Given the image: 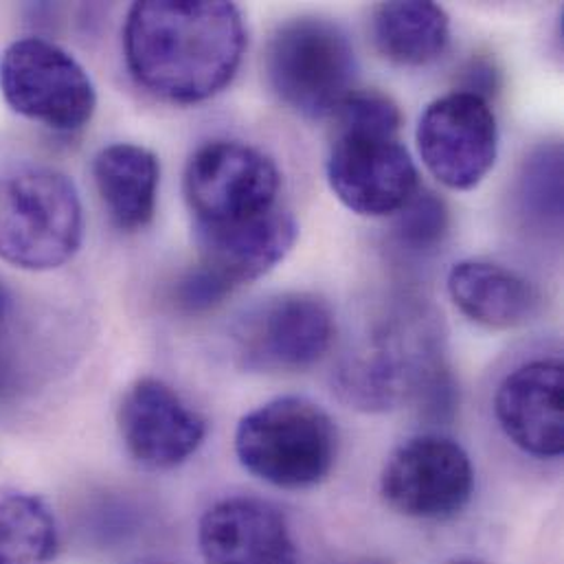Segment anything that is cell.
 I'll return each instance as SVG.
<instances>
[{
    "label": "cell",
    "mask_w": 564,
    "mask_h": 564,
    "mask_svg": "<svg viewBox=\"0 0 564 564\" xmlns=\"http://www.w3.org/2000/svg\"><path fill=\"white\" fill-rule=\"evenodd\" d=\"M402 112L378 90H354L334 112L327 181L334 196L367 218L395 216L420 189V174L400 141Z\"/></svg>",
    "instance_id": "cell-2"
},
{
    "label": "cell",
    "mask_w": 564,
    "mask_h": 564,
    "mask_svg": "<svg viewBox=\"0 0 564 564\" xmlns=\"http://www.w3.org/2000/svg\"><path fill=\"white\" fill-rule=\"evenodd\" d=\"M194 234L227 231L278 212L282 174L273 159L242 141L200 145L183 178Z\"/></svg>",
    "instance_id": "cell-7"
},
{
    "label": "cell",
    "mask_w": 564,
    "mask_h": 564,
    "mask_svg": "<svg viewBox=\"0 0 564 564\" xmlns=\"http://www.w3.org/2000/svg\"><path fill=\"white\" fill-rule=\"evenodd\" d=\"M11 310H13V299H11V292L9 288L0 280V336L4 334V327L11 318ZM7 378H9V369L2 365L0 360V391L7 387Z\"/></svg>",
    "instance_id": "cell-22"
},
{
    "label": "cell",
    "mask_w": 564,
    "mask_h": 564,
    "mask_svg": "<svg viewBox=\"0 0 564 564\" xmlns=\"http://www.w3.org/2000/svg\"><path fill=\"white\" fill-rule=\"evenodd\" d=\"M84 209L75 183L46 165L0 174V260L22 271H55L79 251Z\"/></svg>",
    "instance_id": "cell-4"
},
{
    "label": "cell",
    "mask_w": 564,
    "mask_h": 564,
    "mask_svg": "<svg viewBox=\"0 0 564 564\" xmlns=\"http://www.w3.org/2000/svg\"><path fill=\"white\" fill-rule=\"evenodd\" d=\"M448 294L464 316L488 329L525 325L539 307L534 285L519 273L484 260H464L448 273Z\"/></svg>",
    "instance_id": "cell-16"
},
{
    "label": "cell",
    "mask_w": 564,
    "mask_h": 564,
    "mask_svg": "<svg viewBox=\"0 0 564 564\" xmlns=\"http://www.w3.org/2000/svg\"><path fill=\"white\" fill-rule=\"evenodd\" d=\"M264 70L283 106L305 119H323L334 117L354 93L358 59L340 24L301 15L271 35Z\"/></svg>",
    "instance_id": "cell-6"
},
{
    "label": "cell",
    "mask_w": 564,
    "mask_h": 564,
    "mask_svg": "<svg viewBox=\"0 0 564 564\" xmlns=\"http://www.w3.org/2000/svg\"><path fill=\"white\" fill-rule=\"evenodd\" d=\"M371 33L382 57L400 66H424L437 59L451 40V18L429 0L382 2L373 11Z\"/></svg>",
    "instance_id": "cell-18"
},
{
    "label": "cell",
    "mask_w": 564,
    "mask_h": 564,
    "mask_svg": "<svg viewBox=\"0 0 564 564\" xmlns=\"http://www.w3.org/2000/svg\"><path fill=\"white\" fill-rule=\"evenodd\" d=\"M198 545L207 564H299L282 510L258 497L212 506L200 519Z\"/></svg>",
    "instance_id": "cell-14"
},
{
    "label": "cell",
    "mask_w": 564,
    "mask_h": 564,
    "mask_svg": "<svg viewBox=\"0 0 564 564\" xmlns=\"http://www.w3.org/2000/svg\"><path fill=\"white\" fill-rule=\"evenodd\" d=\"M451 564H486V563H479V561H457V563H451Z\"/></svg>",
    "instance_id": "cell-23"
},
{
    "label": "cell",
    "mask_w": 564,
    "mask_h": 564,
    "mask_svg": "<svg viewBox=\"0 0 564 564\" xmlns=\"http://www.w3.org/2000/svg\"><path fill=\"white\" fill-rule=\"evenodd\" d=\"M236 455L245 470L275 488H314L336 464L338 429L316 402L283 395L240 420Z\"/></svg>",
    "instance_id": "cell-5"
},
{
    "label": "cell",
    "mask_w": 564,
    "mask_h": 564,
    "mask_svg": "<svg viewBox=\"0 0 564 564\" xmlns=\"http://www.w3.org/2000/svg\"><path fill=\"white\" fill-rule=\"evenodd\" d=\"M563 154L552 145L536 152L525 165L523 203L541 220H561L563 212Z\"/></svg>",
    "instance_id": "cell-21"
},
{
    "label": "cell",
    "mask_w": 564,
    "mask_h": 564,
    "mask_svg": "<svg viewBox=\"0 0 564 564\" xmlns=\"http://www.w3.org/2000/svg\"><path fill=\"white\" fill-rule=\"evenodd\" d=\"M426 170L448 189H475L497 163L499 126L488 99L455 90L435 99L417 123Z\"/></svg>",
    "instance_id": "cell-10"
},
{
    "label": "cell",
    "mask_w": 564,
    "mask_h": 564,
    "mask_svg": "<svg viewBox=\"0 0 564 564\" xmlns=\"http://www.w3.org/2000/svg\"><path fill=\"white\" fill-rule=\"evenodd\" d=\"M57 545L55 517L40 497L0 495V564H48Z\"/></svg>",
    "instance_id": "cell-19"
},
{
    "label": "cell",
    "mask_w": 564,
    "mask_h": 564,
    "mask_svg": "<svg viewBox=\"0 0 564 564\" xmlns=\"http://www.w3.org/2000/svg\"><path fill=\"white\" fill-rule=\"evenodd\" d=\"M495 415L506 437L534 459L564 451V369L556 358H536L510 371L495 395Z\"/></svg>",
    "instance_id": "cell-13"
},
{
    "label": "cell",
    "mask_w": 564,
    "mask_h": 564,
    "mask_svg": "<svg viewBox=\"0 0 564 564\" xmlns=\"http://www.w3.org/2000/svg\"><path fill=\"white\" fill-rule=\"evenodd\" d=\"M475 468L470 455L451 437L417 435L402 442L380 475L384 503L417 521L457 517L473 499Z\"/></svg>",
    "instance_id": "cell-9"
},
{
    "label": "cell",
    "mask_w": 564,
    "mask_h": 564,
    "mask_svg": "<svg viewBox=\"0 0 564 564\" xmlns=\"http://www.w3.org/2000/svg\"><path fill=\"white\" fill-rule=\"evenodd\" d=\"M448 234L446 203L426 189L417 194L395 214L393 240L400 249L422 256L437 249Z\"/></svg>",
    "instance_id": "cell-20"
},
{
    "label": "cell",
    "mask_w": 564,
    "mask_h": 564,
    "mask_svg": "<svg viewBox=\"0 0 564 564\" xmlns=\"http://www.w3.org/2000/svg\"><path fill=\"white\" fill-rule=\"evenodd\" d=\"M334 332L327 301L312 292H285L238 323L236 356L251 371H303L329 351Z\"/></svg>",
    "instance_id": "cell-11"
},
{
    "label": "cell",
    "mask_w": 564,
    "mask_h": 564,
    "mask_svg": "<svg viewBox=\"0 0 564 564\" xmlns=\"http://www.w3.org/2000/svg\"><path fill=\"white\" fill-rule=\"evenodd\" d=\"M435 334L391 325L351 347L334 369L338 398L365 413H384L417 400L440 411L451 404L453 382Z\"/></svg>",
    "instance_id": "cell-3"
},
{
    "label": "cell",
    "mask_w": 564,
    "mask_h": 564,
    "mask_svg": "<svg viewBox=\"0 0 564 564\" xmlns=\"http://www.w3.org/2000/svg\"><path fill=\"white\" fill-rule=\"evenodd\" d=\"M0 93L13 112L55 132L82 130L97 108L88 70L44 37H20L2 51Z\"/></svg>",
    "instance_id": "cell-8"
},
{
    "label": "cell",
    "mask_w": 564,
    "mask_h": 564,
    "mask_svg": "<svg viewBox=\"0 0 564 564\" xmlns=\"http://www.w3.org/2000/svg\"><path fill=\"white\" fill-rule=\"evenodd\" d=\"M123 51L141 88L189 106L234 82L247 51V26L234 2L145 0L128 11Z\"/></svg>",
    "instance_id": "cell-1"
},
{
    "label": "cell",
    "mask_w": 564,
    "mask_h": 564,
    "mask_svg": "<svg viewBox=\"0 0 564 564\" xmlns=\"http://www.w3.org/2000/svg\"><path fill=\"white\" fill-rule=\"evenodd\" d=\"M117 422L128 453L148 470L183 466L207 437V420L159 378H141L126 391Z\"/></svg>",
    "instance_id": "cell-12"
},
{
    "label": "cell",
    "mask_w": 564,
    "mask_h": 564,
    "mask_svg": "<svg viewBox=\"0 0 564 564\" xmlns=\"http://www.w3.org/2000/svg\"><path fill=\"white\" fill-rule=\"evenodd\" d=\"M360 564H391V563H387V561H365V563H360Z\"/></svg>",
    "instance_id": "cell-24"
},
{
    "label": "cell",
    "mask_w": 564,
    "mask_h": 564,
    "mask_svg": "<svg viewBox=\"0 0 564 564\" xmlns=\"http://www.w3.org/2000/svg\"><path fill=\"white\" fill-rule=\"evenodd\" d=\"M97 194L121 231L148 227L156 212L161 165L154 152L134 143H112L93 161Z\"/></svg>",
    "instance_id": "cell-17"
},
{
    "label": "cell",
    "mask_w": 564,
    "mask_h": 564,
    "mask_svg": "<svg viewBox=\"0 0 564 564\" xmlns=\"http://www.w3.org/2000/svg\"><path fill=\"white\" fill-rule=\"evenodd\" d=\"M198 264L229 292L256 282L282 264L292 251L299 227L290 212L280 207L267 218L227 231L194 234Z\"/></svg>",
    "instance_id": "cell-15"
}]
</instances>
